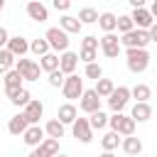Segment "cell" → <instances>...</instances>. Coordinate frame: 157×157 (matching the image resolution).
Masks as SVG:
<instances>
[{"mask_svg":"<svg viewBox=\"0 0 157 157\" xmlns=\"http://www.w3.org/2000/svg\"><path fill=\"white\" fill-rule=\"evenodd\" d=\"M125 61L132 74H145L150 66V52L147 47H125Z\"/></svg>","mask_w":157,"mask_h":157,"instance_id":"6da1fadb","label":"cell"},{"mask_svg":"<svg viewBox=\"0 0 157 157\" xmlns=\"http://www.w3.org/2000/svg\"><path fill=\"white\" fill-rule=\"evenodd\" d=\"M15 69L20 71L22 81H39V74H42V69H39V64H37L34 59L17 56V59H15Z\"/></svg>","mask_w":157,"mask_h":157,"instance_id":"7a4b0ae2","label":"cell"},{"mask_svg":"<svg viewBox=\"0 0 157 157\" xmlns=\"http://www.w3.org/2000/svg\"><path fill=\"white\" fill-rule=\"evenodd\" d=\"M118 39H120V47H147L150 44L147 29H140V27H132V29L123 32V37H118Z\"/></svg>","mask_w":157,"mask_h":157,"instance_id":"3957f363","label":"cell"},{"mask_svg":"<svg viewBox=\"0 0 157 157\" xmlns=\"http://www.w3.org/2000/svg\"><path fill=\"white\" fill-rule=\"evenodd\" d=\"M44 39L49 42V49H52V52H64V49H69V34H66L61 27H49L47 34H44Z\"/></svg>","mask_w":157,"mask_h":157,"instance_id":"277c9868","label":"cell"},{"mask_svg":"<svg viewBox=\"0 0 157 157\" xmlns=\"http://www.w3.org/2000/svg\"><path fill=\"white\" fill-rule=\"evenodd\" d=\"M108 98V108L110 110H123L125 105H128V101H130V88L128 86H113V91L105 96Z\"/></svg>","mask_w":157,"mask_h":157,"instance_id":"5b68a950","label":"cell"},{"mask_svg":"<svg viewBox=\"0 0 157 157\" xmlns=\"http://www.w3.org/2000/svg\"><path fill=\"white\" fill-rule=\"evenodd\" d=\"M98 47H101V52H103L108 59H115V56L120 54V39H118L115 32H105V34L98 39Z\"/></svg>","mask_w":157,"mask_h":157,"instance_id":"8992f818","label":"cell"},{"mask_svg":"<svg viewBox=\"0 0 157 157\" xmlns=\"http://www.w3.org/2000/svg\"><path fill=\"white\" fill-rule=\"evenodd\" d=\"M71 132H74V137L78 140V142H83V145H88L91 140H93V130H91V125H88V118H74V123H71Z\"/></svg>","mask_w":157,"mask_h":157,"instance_id":"52a82bcc","label":"cell"},{"mask_svg":"<svg viewBox=\"0 0 157 157\" xmlns=\"http://www.w3.org/2000/svg\"><path fill=\"white\" fill-rule=\"evenodd\" d=\"M61 91H64V98H78L81 91H83V78H78L76 74H66L64 76V83H61Z\"/></svg>","mask_w":157,"mask_h":157,"instance_id":"ba28073f","label":"cell"},{"mask_svg":"<svg viewBox=\"0 0 157 157\" xmlns=\"http://www.w3.org/2000/svg\"><path fill=\"white\" fill-rule=\"evenodd\" d=\"M78 108H81L83 113H93V110H98V108H101V96H98L93 88H83L81 96H78Z\"/></svg>","mask_w":157,"mask_h":157,"instance_id":"9c48e42d","label":"cell"},{"mask_svg":"<svg viewBox=\"0 0 157 157\" xmlns=\"http://www.w3.org/2000/svg\"><path fill=\"white\" fill-rule=\"evenodd\" d=\"M59 152V140L56 137H44L39 145L32 147V157H49V155H56Z\"/></svg>","mask_w":157,"mask_h":157,"instance_id":"30bf717a","label":"cell"},{"mask_svg":"<svg viewBox=\"0 0 157 157\" xmlns=\"http://www.w3.org/2000/svg\"><path fill=\"white\" fill-rule=\"evenodd\" d=\"M130 20H132V25H135V27H140V29H147V27L155 22L152 12H150L145 5H140V7H132V12H130Z\"/></svg>","mask_w":157,"mask_h":157,"instance_id":"8fae6325","label":"cell"},{"mask_svg":"<svg viewBox=\"0 0 157 157\" xmlns=\"http://www.w3.org/2000/svg\"><path fill=\"white\" fill-rule=\"evenodd\" d=\"M44 140V128H39V123H29L27 128H25V132H22V142L27 145V147H34V145H39Z\"/></svg>","mask_w":157,"mask_h":157,"instance_id":"7c38bea8","label":"cell"},{"mask_svg":"<svg viewBox=\"0 0 157 157\" xmlns=\"http://www.w3.org/2000/svg\"><path fill=\"white\" fill-rule=\"evenodd\" d=\"M27 15L34 22H47L49 20V10H47V5H42V0H27Z\"/></svg>","mask_w":157,"mask_h":157,"instance_id":"4fadbf2b","label":"cell"},{"mask_svg":"<svg viewBox=\"0 0 157 157\" xmlns=\"http://www.w3.org/2000/svg\"><path fill=\"white\" fill-rule=\"evenodd\" d=\"M25 110V118H27V123H39V118L44 115V103L42 101H34V98H29L25 105H22Z\"/></svg>","mask_w":157,"mask_h":157,"instance_id":"5bb4252c","label":"cell"},{"mask_svg":"<svg viewBox=\"0 0 157 157\" xmlns=\"http://www.w3.org/2000/svg\"><path fill=\"white\" fill-rule=\"evenodd\" d=\"M76 66H78V54L64 49V52L59 54V69H61V74H74Z\"/></svg>","mask_w":157,"mask_h":157,"instance_id":"9a60e30c","label":"cell"},{"mask_svg":"<svg viewBox=\"0 0 157 157\" xmlns=\"http://www.w3.org/2000/svg\"><path fill=\"white\" fill-rule=\"evenodd\" d=\"M130 118H132L135 123L150 120V118H152V105H150V101H135V105H132V110H130Z\"/></svg>","mask_w":157,"mask_h":157,"instance_id":"2e32d148","label":"cell"},{"mask_svg":"<svg viewBox=\"0 0 157 157\" xmlns=\"http://www.w3.org/2000/svg\"><path fill=\"white\" fill-rule=\"evenodd\" d=\"M5 47H7L15 56H25V54L29 52V39H27V37H22V34H17V37H10Z\"/></svg>","mask_w":157,"mask_h":157,"instance_id":"e0dca14e","label":"cell"},{"mask_svg":"<svg viewBox=\"0 0 157 157\" xmlns=\"http://www.w3.org/2000/svg\"><path fill=\"white\" fill-rule=\"evenodd\" d=\"M120 147H123L125 155H132V157L142 152V142H140V137H135V132H132V135H123Z\"/></svg>","mask_w":157,"mask_h":157,"instance_id":"ac0fdd59","label":"cell"},{"mask_svg":"<svg viewBox=\"0 0 157 157\" xmlns=\"http://www.w3.org/2000/svg\"><path fill=\"white\" fill-rule=\"evenodd\" d=\"M59 27L66 32V34H78L81 32V22H78V17H74V15H69V12H64L61 15V20H59Z\"/></svg>","mask_w":157,"mask_h":157,"instance_id":"d6986e66","label":"cell"},{"mask_svg":"<svg viewBox=\"0 0 157 157\" xmlns=\"http://www.w3.org/2000/svg\"><path fill=\"white\" fill-rule=\"evenodd\" d=\"M5 93H7L10 103H12V105H17V108H22V105L32 98V93H29L25 86H20V88H10V91H5Z\"/></svg>","mask_w":157,"mask_h":157,"instance_id":"ffe728a7","label":"cell"},{"mask_svg":"<svg viewBox=\"0 0 157 157\" xmlns=\"http://www.w3.org/2000/svg\"><path fill=\"white\" fill-rule=\"evenodd\" d=\"M76 115H78V110H76V105H74V103H61V105L56 108V118H59L64 125H71Z\"/></svg>","mask_w":157,"mask_h":157,"instance_id":"44dd1931","label":"cell"},{"mask_svg":"<svg viewBox=\"0 0 157 157\" xmlns=\"http://www.w3.org/2000/svg\"><path fill=\"white\" fill-rule=\"evenodd\" d=\"M37 64H39V69H42V71L59 69V52H52V49H49V52H44V54L39 56V61H37Z\"/></svg>","mask_w":157,"mask_h":157,"instance_id":"7402d4cb","label":"cell"},{"mask_svg":"<svg viewBox=\"0 0 157 157\" xmlns=\"http://www.w3.org/2000/svg\"><path fill=\"white\" fill-rule=\"evenodd\" d=\"M2 86H5V91H10V88H20L22 86V76H20V71L12 66V69H7L5 74H2Z\"/></svg>","mask_w":157,"mask_h":157,"instance_id":"603a6c76","label":"cell"},{"mask_svg":"<svg viewBox=\"0 0 157 157\" xmlns=\"http://www.w3.org/2000/svg\"><path fill=\"white\" fill-rule=\"evenodd\" d=\"M64 132H66V125H64L59 118H52V120H47V125H44V135L61 140V137H64Z\"/></svg>","mask_w":157,"mask_h":157,"instance_id":"cb8c5ba5","label":"cell"},{"mask_svg":"<svg viewBox=\"0 0 157 157\" xmlns=\"http://www.w3.org/2000/svg\"><path fill=\"white\" fill-rule=\"evenodd\" d=\"M27 125H29V123H27L25 113H17V115L10 118V123H7V132H10V135H22Z\"/></svg>","mask_w":157,"mask_h":157,"instance_id":"d4e9b609","label":"cell"},{"mask_svg":"<svg viewBox=\"0 0 157 157\" xmlns=\"http://www.w3.org/2000/svg\"><path fill=\"white\" fill-rule=\"evenodd\" d=\"M135 120L130 118V115H125V113H120V120H118V125H115V132L123 137V135H132L135 132Z\"/></svg>","mask_w":157,"mask_h":157,"instance_id":"484cf974","label":"cell"},{"mask_svg":"<svg viewBox=\"0 0 157 157\" xmlns=\"http://www.w3.org/2000/svg\"><path fill=\"white\" fill-rule=\"evenodd\" d=\"M88 125H91V130H103V128L108 125V115L98 108V110L88 113Z\"/></svg>","mask_w":157,"mask_h":157,"instance_id":"4316f807","label":"cell"},{"mask_svg":"<svg viewBox=\"0 0 157 157\" xmlns=\"http://www.w3.org/2000/svg\"><path fill=\"white\" fill-rule=\"evenodd\" d=\"M118 145H120V135H118L115 130H110V132H105V135L101 137L103 152H113V150H118Z\"/></svg>","mask_w":157,"mask_h":157,"instance_id":"83f0119b","label":"cell"},{"mask_svg":"<svg viewBox=\"0 0 157 157\" xmlns=\"http://www.w3.org/2000/svg\"><path fill=\"white\" fill-rule=\"evenodd\" d=\"M15 59H17V56H15L7 47H0V76H2L7 69H12V66H15Z\"/></svg>","mask_w":157,"mask_h":157,"instance_id":"f1b7e54d","label":"cell"},{"mask_svg":"<svg viewBox=\"0 0 157 157\" xmlns=\"http://www.w3.org/2000/svg\"><path fill=\"white\" fill-rule=\"evenodd\" d=\"M96 22H98V27L103 32H115V15L113 12H101Z\"/></svg>","mask_w":157,"mask_h":157,"instance_id":"f546056e","label":"cell"},{"mask_svg":"<svg viewBox=\"0 0 157 157\" xmlns=\"http://www.w3.org/2000/svg\"><path fill=\"white\" fill-rule=\"evenodd\" d=\"M130 96H132L135 101H150V98H152V88H150L147 83H137L135 88H130Z\"/></svg>","mask_w":157,"mask_h":157,"instance_id":"4dcf8cb0","label":"cell"},{"mask_svg":"<svg viewBox=\"0 0 157 157\" xmlns=\"http://www.w3.org/2000/svg\"><path fill=\"white\" fill-rule=\"evenodd\" d=\"M98 20V10H93V7H81L78 10V22L81 25H93Z\"/></svg>","mask_w":157,"mask_h":157,"instance_id":"1f68e13d","label":"cell"},{"mask_svg":"<svg viewBox=\"0 0 157 157\" xmlns=\"http://www.w3.org/2000/svg\"><path fill=\"white\" fill-rule=\"evenodd\" d=\"M29 52H32L34 56H42L44 52H49V42H47L44 37H37V39L29 42Z\"/></svg>","mask_w":157,"mask_h":157,"instance_id":"d6a6232c","label":"cell"},{"mask_svg":"<svg viewBox=\"0 0 157 157\" xmlns=\"http://www.w3.org/2000/svg\"><path fill=\"white\" fill-rule=\"evenodd\" d=\"M93 91H96V93H98L101 98H105V96H108V93L113 91V81H110V78H103V76H101V78H96V88H93Z\"/></svg>","mask_w":157,"mask_h":157,"instance_id":"836d02e7","label":"cell"},{"mask_svg":"<svg viewBox=\"0 0 157 157\" xmlns=\"http://www.w3.org/2000/svg\"><path fill=\"white\" fill-rule=\"evenodd\" d=\"M83 74H86V78H101L103 76V69H101V64L98 61H86V69H83Z\"/></svg>","mask_w":157,"mask_h":157,"instance_id":"e575fe53","label":"cell"},{"mask_svg":"<svg viewBox=\"0 0 157 157\" xmlns=\"http://www.w3.org/2000/svg\"><path fill=\"white\" fill-rule=\"evenodd\" d=\"M47 74H49L47 83H49L52 88H61V83H64V76H66V74H61V69H52V71H47Z\"/></svg>","mask_w":157,"mask_h":157,"instance_id":"d590c367","label":"cell"},{"mask_svg":"<svg viewBox=\"0 0 157 157\" xmlns=\"http://www.w3.org/2000/svg\"><path fill=\"white\" fill-rule=\"evenodd\" d=\"M135 25H132V20H130V15H120V17H115V29L123 34V32H128V29H132Z\"/></svg>","mask_w":157,"mask_h":157,"instance_id":"8d00e7d4","label":"cell"},{"mask_svg":"<svg viewBox=\"0 0 157 157\" xmlns=\"http://www.w3.org/2000/svg\"><path fill=\"white\" fill-rule=\"evenodd\" d=\"M96 56H98V49H86V47H81V52H78V59L86 64V61H96Z\"/></svg>","mask_w":157,"mask_h":157,"instance_id":"74e56055","label":"cell"},{"mask_svg":"<svg viewBox=\"0 0 157 157\" xmlns=\"http://www.w3.org/2000/svg\"><path fill=\"white\" fill-rule=\"evenodd\" d=\"M81 47H86V49H98V37H93V34H86V37L81 39Z\"/></svg>","mask_w":157,"mask_h":157,"instance_id":"f35d334b","label":"cell"},{"mask_svg":"<svg viewBox=\"0 0 157 157\" xmlns=\"http://www.w3.org/2000/svg\"><path fill=\"white\" fill-rule=\"evenodd\" d=\"M52 5H54L59 12H69V7H71V0H52Z\"/></svg>","mask_w":157,"mask_h":157,"instance_id":"ab89813d","label":"cell"},{"mask_svg":"<svg viewBox=\"0 0 157 157\" xmlns=\"http://www.w3.org/2000/svg\"><path fill=\"white\" fill-rule=\"evenodd\" d=\"M7 39H10L7 29H5V27H0V47H5V44H7Z\"/></svg>","mask_w":157,"mask_h":157,"instance_id":"60d3db41","label":"cell"},{"mask_svg":"<svg viewBox=\"0 0 157 157\" xmlns=\"http://www.w3.org/2000/svg\"><path fill=\"white\" fill-rule=\"evenodd\" d=\"M128 2H130V5H132V7H140V5H145V2H147V0H128Z\"/></svg>","mask_w":157,"mask_h":157,"instance_id":"b9f144b4","label":"cell"},{"mask_svg":"<svg viewBox=\"0 0 157 157\" xmlns=\"http://www.w3.org/2000/svg\"><path fill=\"white\" fill-rule=\"evenodd\" d=\"M2 7H5V0H0V10H2Z\"/></svg>","mask_w":157,"mask_h":157,"instance_id":"7bdbcfd3","label":"cell"}]
</instances>
